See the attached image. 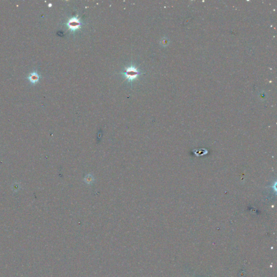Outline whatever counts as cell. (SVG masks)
Instances as JSON below:
<instances>
[{
    "instance_id": "6da1fadb",
    "label": "cell",
    "mask_w": 277,
    "mask_h": 277,
    "mask_svg": "<svg viewBox=\"0 0 277 277\" xmlns=\"http://www.w3.org/2000/svg\"><path fill=\"white\" fill-rule=\"evenodd\" d=\"M140 73L134 67H130L124 71V75L128 80H133L136 79Z\"/></svg>"
},
{
    "instance_id": "7a4b0ae2",
    "label": "cell",
    "mask_w": 277,
    "mask_h": 277,
    "mask_svg": "<svg viewBox=\"0 0 277 277\" xmlns=\"http://www.w3.org/2000/svg\"><path fill=\"white\" fill-rule=\"evenodd\" d=\"M67 25L70 30H75L80 28L81 22L79 20V19L76 17H73L70 19V20L68 22Z\"/></svg>"
},
{
    "instance_id": "3957f363",
    "label": "cell",
    "mask_w": 277,
    "mask_h": 277,
    "mask_svg": "<svg viewBox=\"0 0 277 277\" xmlns=\"http://www.w3.org/2000/svg\"><path fill=\"white\" fill-rule=\"evenodd\" d=\"M40 75L36 71H33L28 76L27 79L32 84H35L40 81Z\"/></svg>"
},
{
    "instance_id": "277c9868",
    "label": "cell",
    "mask_w": 277,
    "mask_h": 277,
    "mask_svg": "<svg viewBox=\"0 0 277 277\" xmlns=\"http://www.w3.org/2000/svg\"><path fill=\"white\" fill-rule=\"evenodd\" d=\"M52 4H49L48 7H52Z\"/></svg>"
}]
</instances>
